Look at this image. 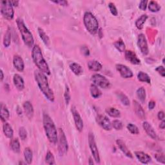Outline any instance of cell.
Instances as JSON below:
<instances>
[{
	"instance_id": "cell-55",
	"label": "cell",
	"mask_w": 165,
	"mask_h": 165,
	"mask_svg": "<svg viewBox=\"0 0 165 165\" xmlns=\"http://www.w3.org/2000/svg\"><path fill=\"white\" fill-rule=\"evenodd\" d=\"M88 164H89L90 165H93V164H94V163H93V160H92V159L91 157H90V158H89Z\"/></svg>"
},
{
	"instance_id": "cell-40",
	"label": "cell",
	"mask_w": 165,
	"mask_h": 165,
	"mask_svg": "<svg viewBox=\"0 0 165 165\" xmlns=\"http://www.w3.org/2000/svg\"><path fill=\"white\" fill-rule=\"evenodd\" d=\"M112 128L115 129L116 130H122L123 128V123L120 120L113 121L112 123Z\"/></svg>"
},
{
	"instance_id": "cell-6",
	"label": "cell",
	"mask_w": 165,
	"mask_h": 165,
	"mask_svg": "<svg viewBox=\"0 0 165 165\" xmlns=\"http://www.w3.org/2000/svg\"><path fill=\"white\" fill-rule=\"evenodd\" d=\"M57 144L59 154L61 156L65 155L68 150V145L65 132L61 128H59L58 130Z\"/></svg>"
},
{
	"instance_id": "cell-7",
	"label": "cell",
	"mask_w": 165,
	"mask_h": 165,
	"mask_svg": "<svg viewBox=\"0 0 165 165\" xmlns=\"http://www.w3.org/2000/svg\"><path fill=\"white\" fill-rule=\"evenodd\" d=\"M1 13L3 17L7 20H12L13 19L14 11L11 1L1 2Z\"/></svg>"
},
{
	"instance_id": "cell-22",
	"label": "cell",
	"mask_w": 165,
	"mask_h": 165,
	"mask_svg": "<svg viewBox=\"0 0 165 165\" xmlns=\"http://www.w3.org/2000/svg\"><path fill=\"white\" fill-rule=\"evenodd\" d=\"M88 68L93 72H99L102 69V65L98 61L96 60H91L88 62Z\"/></svg>"
},
{
	"instance_id": "cell-50",
	"label": "cell",
	"mask_w": 165,
	"mask_h": 165,
	"mask_svg": "<svg viewBox=\"0 0 165 165\" xmlns=\"http://www.w3.org/2000/svg\"><path fill=\"white\" fill-rule=\"evenodd\" d=\"M157 117L159 120H164V113L163 111H160L157 114Z\"/></svg>"
},
{
	"instance_id": "cell-35",
	"label": "cell",
	"mask_w": 165,
	"mask_h": 165,
	"mask_svg": "<svg viewBox=\"0 0 165 165\" xmlns=\"http://www.w3.org/2000/svg\"><path fill=\"white\" fill-rule=\"evenodd\" d=\"M148 9L152 13H157L161 9V6L155 1H150L148 3Z\"/></svg>"
},
{
	"instance_id": "cell-37",
	"label": "cell",
	"mask_w": 165,
	"mask_h": 165,
	"mask_svg": "<svg viewBox=\"0 0 165 165\" xmlns=\"http://www.w3.org/2000/svg\"><path fill=\"white\" fill-rule=\"evenodd\" d=\"M114 46L115 48L118 50L120 52H124L125 51V44L124 43L123 41L122 40H119L116 41L114 43Z\"/></svg>"
},
{
	"instance_id": "cell-29",
	"label": "cell",
	"mask_w": 165,
	"mask_h": 165,
	"mask_svg": "<svg viewBox=\"0 0 165 165\" xmlns=\"http://www.w3.org/2000/svg\"><path fill=\"white\" fill-rule=\"evenodd\" d=\"M148 19V16L146 14L141 15L136 21V26L139 30L143 29V25L145 23L146 21Z\"/></svg>"
},
{
	"instance_id": "cell-44",
	"label": "cell",
	"mask_w": 165,
	"mask_h": 165,
	"mask_svg": "<svg viewBox=\"0 0 165 165\" xmlns=\"http://www.w3.org/2000/svg\"><path fill=\"white\" fill-rule=\"evenodd\" d=\"M156 159L157 160V161L159 162H161L162 164H164L165 163V157H164V156L163 154H155L154 156Z\"/></svg>"
},
{
	"instance_id": "cell-8",
	"label": "cell",
	"mask_w": 165,
	"mask_h": 165,
	"mask_svg": "<svg viewBox=\"0 0 165 165\" xmlns=\"http://www.w3.org/2000/svg\"><path fill=\"white\" fill-rule=\"evenodd\" d=\"M91 81H92L93 84L102 88H107L110 86V82L109 79L99 74L92 75Z\"/></svg>"
},
{
	"instance_id": "cell-48",
	"label": "cell",
	"mask_w": 165,
	"mask_h": 165,
	"mask_svg": "<svg viewBox=\"0 0 165 165\" xmlns=\"http://www.w3.org/2000/svg\"><path fill=\"white\" fill-rule=\"evenodd\" d=\"M52 2L61 6H67L68 4V2L65 1V0H57V1H52Z\"/></svg>"
},
{
	"instance_id": "cell-33",
	"label": "cell",
	"mask_w": 165,
	"mask_h": 165,
	"mask_svg": "<svg viewBox=\"0 0 165 165\" xmlns=\"http://www.w3.org/2000/svg\"><path fill=\"white\" fill-rule=\"evenodd\" d=\"M136 93H137V96L138 98L141 102L143 103L145 101L146 98V90L143 87L139 88L137 90Z\"/></svg>"
},
{
	"instance_id": "cell-32",
	"label": "cell",
	"mask_w": 165,
	"mask_h": 165,
	"mask_svg": "<svg viewBox=\"0 0 165 165\" xmlns=\"http://www.w3.org/2000/svg\"><path fill=\"white\" fill-rule=\"evenodd\" d=\"M106 112L108 114L110 117L114 118H118L121 116V112L119 110H117L113 107H109L106 109Z\"/></svg>"
},
{
	"instance_id": "cell-10",
	"label": "cell",
	"mask_w": 165,
	"mask_h": 165,
	"mask_svg": "<svg viewBox=\"0 0 165 165\" xmlns=\"http://www.w3.org/2000/svg\"><path fill=\"white\" fill-rule=\"evenodd\" d=\"M137 46L141 53L146 56L149 53L148 43L146 37L143 34H140L137 38Z\"/></svg>"
},
{
	"instance_id": "cell-24",
	"label": "cell",
	"mask_w": 165,
	"mask_h": 165,
	"mask_svg": "<svg viewBox=\"0 0 165 165\" xmlns=\"http://www.w3.org/2000/svg\"><path fill=\"white\" fill-rule=\"evenodd\" d=\"M3 131L5 136L8 139H13L14 136V131L9 123L5 122L3 125Z\"/></svg>"
},
{
	"instance_id": "cell-5",
	"label": "cell",
	"mask_w": 165,
	"mask_h": 165,
	"mask_svg": "<svg viewBox=\"0 0 165 165\" xmlns=\"http://www.w3.org/2000/svg\"><path fill=\"white\" fill-rule=\"evenodd\" d=\"M83 23L86 29L92 34H95L99 30V23L96 18L90 12H87L83 16Z\"/></svg>"
},
{
	"instance_id": "cell-28",
	"label": "cell",
	"mask_w": 165,
	"mask_h": 165,
	"mask_svg": "<svg viewBox=\"0 0 165 165\" xmlns=\"http://www.w3.org/2000/svg\"><path fill=\"white\" fill-rule=\"evenodd\" d=\"M23 154H24V157L25 162L30 164L32 162V159H33V153L29 147H27L24 150V152H23Z\"/></svg>"
},
{
	"instance_id": "cell-42",
	"label": "cell",
	"mask_w": 165,
	"mask_h": 165,
	"mask_svg": "<svg viewBox=\"0 0 165 165\" xmlns=\"http://www.w3.org/2000/svg\"><path fill=\"white\" fill-rule=\"evenodd\" d=\"M109 8L110 9V13L112 15L117 16L118 15V11H117V9L115 7V5L113 3H109Z\"/></svg>"
},
{
	"instance_id": "cell-16",
	"label": "cell",
	"mask_w": 165,
	"mask_h": 165,
	"mask_svg": "<svg viewBox=\"0 0 165 165\" xmlns=\"http://www.w3.org/2000/svg\"><path fill=\"white\" fill-rule=\"evenodd\" d=\"M13 64L15 68L19 72H23L25 68V63L22 57L18 55H15L13 58Z\"/></svg>"
},
{
	"instance_id": "cell-4",
	"label": "cell",
	"mask_w": 165,
	"mask_h": 165,
	"mask_svg": "<svg viewBox=\"0 0 165 165\" xmlns=\"http://www.w3.org/2000/svg\"><path fill=\"white\" fill-rule=\"evenodd\" d=\"M16 23L23 42L28 47H33L34 43L33 36L30 31L26 27L24 21L21 18H18L16 19Z\"/></svg>"
},
{
	"instance_id": "cell-11",
	"label": "cell",
	"mask_w": 165,
	"mask_h": 165,
	"mask_svg": "<svg viewBox=\"0 0 165 165\" xmlns=\"http://www.w3.org/2000/svg\"><path fill=\"white\" fill-rule=\"evenodd\" d=\"M96 121L98 125L103 128L104 130L110 131L112 128V123L107 116L103 115H99L96 117Z\"/></svg>"
},
{
	"instance_id": "cell-15",
	"label": "cell",
	"mask_w": 165,
	"mask_h": 165,
	"mask_svg": "<svg viewBox=\"0 0 165 165\" xmlns=\"http://www.w3.org/2000/svg\"><path fill=\"white\" fill-rule=\"evenodd\" d=\"M143 127L148 136H150L152 139L154 140H157L158 139V136L156 131L154 130V128L152 127V126L148 122L145 121L143 124Z\"/></svg>"
},
{
	"instance_id": "cell-38",
	"label": "cell",
	"mask_w": 165,
	"mask_h": 165,
	"mask_svg": "<svg viewBox=\"0 0 165 165\" xmlns=\"http://www.w3.org/2000/svg\"><path fill=\"white\" fill-rule=\"evenodd\" d=\"M45 161H46V164H50V165L56 164L55 159H54V155L52 154V153L51 152L49 151L48 152L46 153V157H45Z\"/></svg>"
},
{
	"instance_id": "cell-27",
	"label": "cell",
	"mask_w": 165,
	"mask_h": 165,
	"mask_svg": "<svg viewBox=\"0 0 165 165\" xmlns=\"http://www.w3.org/2000/svg\"><path fill=\"white\" fill-rule=\"evenodd\" d=\"M10 146L14 152L15 153H19L20 152V143L19 139L18 138L14 139H11L10 143Z\"/></svg>"
},
{
	"instance_id": "cell-9",
	"label": "cell",
	"mask_w": 165,
	"mask_h": 165,
	"mask_svg": "<svg viewBox=\"0 0 165 165\" xmlns=\"http://www.w3.org/2000/svg\"><path fill=\"white\" fill-rule=\"evenodd\" d=\"M88 144L94 160H95V161L97 163H99L100 162L99 153L96 145L95 137H94V136L92 133H90L88 135Z\"/></svg>"
},
{
	"instance_id": "cell-41",
	"label": "cell",
	"mask_w": 165,
	"mask_h": 165,
	"mask_svg": "<svg viewBox=\"0 0 165 165\" xmlns=\"http://www.w3.org/2000/svg\"><path fill=\"white\" fill-rule=\"evenodd\" d=\"M19 136L21 140H25L26 139L27 137V132L26 131V129L24 127H20L19 129Z\"/></svg>"
},
{
	"instance_id": "cell-53",
	"label": "cell",
	"mask_w": 165,
	"mask_h": 165,
	"mask_svg": "<svg viewBox=\"0 0 165 165\" xmlns=\"http://www.w3.org/2000/svg\"><path fill=\"white\" fill-rule=\"evenodd\" d=\"M17 113L18 115H22V111H21V109H19V107H18V109H17Z\"/></svg>"
},
{
	"instance_id": "cell-20",
	"label": "cell",
	"mask_w": 165,
	"mask_h": 165,
	"mask_svg": "<svg viewBox=\"0 0 165 165\" xmlns=\"http://www.w3.org/2000/svg\"><path fill=\"white\" fill-rule=\"evenodd\" d=\"M13 82H14V86L18 90L21 91L24 89L25 82L23 77L19 74H14L13 77Z\"/></svg>"
},
{
	"instance_id": "cell-3",
	"label": "cell",
	"mask_w": 165,
	"mask_h": 165,
	"mask_svg": "<svg viewBox=\"0 0 165 165\" xmlns=\"http://www.w3.org/2000/svg\"><path fill=\"white\" fill-rule=\"evenodd\" d=\"M43 121L44 130L47 138L51 143L56 144L57 143L58 132L53 120L48 114H43Z\"/></svg>"
},
{
	"instance_id": "cell-46",
	"label": "cell",
	"mask_w": 165,
	"mask_h": 165,
	"mask_svg": "<svg viewBox=\"0 0 165 165\" xmlns=\"http://www.w3.org/2000/svg\"><path fill=\"white\" fill-rule=\"evenodd\" d=\"M156 71L162 77L165 76V70L163 66H159L156 68Z\"/></svg>"
},
{
	"instance_id": "cell-23",
	"label": "cell",
	"mask_w": 165,
	"mask_h": 165,
	"mask_svg": "<svg viewBox=\"0 0 165 165\" xmlns=\"http://www.w3.org/2000/svg\"><path fill=\"white\" fill-rule=\"evenodd\" d=\"M134 106L135 111H136L137 115L139 117V118H141V120L145 119V117H146L145 112L143 109L142 108V107L141 106V104L136 101H134Z\"/></svg>"
},
{
	"instance_id": "cell-31",
	"label": "cell",
	"mask_w": 165,
	"mask_h": 165,
	"mask_svg": "<svg viewBox=\"0 0 165 165\" xmlns=\"http://www.w3.org/2000/svg\"><path fill=\"white\" fill-rule=\"evenodd\" d=\"M137 79L140 81L146 82V83H148V84H150V82H151V79H150V76L146 73H145L143 71L139 72V73L137 74Z\"/></svg>"
},
{
	"instance_id": "cell-39",
	"label": "cell",
	"mask_w": 165,
	"mask_h": 165,
	"mask_svg": "<svg viewBox=\"0 0 165 165\" xmlns=\"http://www.w3.org/2000/svg\"><path fill=\"white\" fill-rule=\"evenodd\" d=\"M127 129L128 130V131L132 134L137 135L139 134L138 127L132 123H128L127 125Z\"/></svg>"
},
{
	"instance_id": "cell-2",
	"label": "cell",
	"mask_w": 165,
	"mask_h": 165,
	"mask_svg": "<svg viewBox=\"0 0 165 165\" xmlns=\"http://www.w3.org/2000/svg\"><path fill=\"white\" fill-rule=\"evenodd\" d=\"M32 57L34 64L38 70L46 75H51V70L46 60L43 56L41 49L38 45L33 46L32 49Z\"/></svg>"
},
{
	"instance_id": "cell-49",
	"label": "cell",
	"mask_w": 165,
	"mask_h": 165,
	"mask_svg": "<svg viewBox=\"0 0 165 165\" xmlns=\"http://www.w3.org/2000/svg\"><path fill=\"white\" fill-rule=\"evenodd\" d=\"M156 107V102L154 101H150L148 103V109L150 110H153Z\"/></svg>"
},
{
	"instance_id": "cell-18",
	"label": "cell",
	"mask_w": 165,
	"mask_h": 165,
	"mask_svg": "<svg viewBox=\"0 0 165 165\" xmlns=\"http://www.w3.org/2000/svg\"><path fill=\"white\" fill-rule=\"evenodd\" d=\"M23 110H24V112L27 115L28 118L30 120L33 118L34 117V107L32 104V103L27 101L24 103H23Z\"/></svg>"
},
{
	"instance_id": "cell-12",
	"label": "cell",
	"mask_w": 165,
	"mask_h": 165,
	"mask_svg": "<svg viewBox=\"0 0 165 165\" xmlns=\"http://www.w3.org/2000/svg\"><path fill=\"white\" fill-rule=\"evenodd\" d=\"M71 112L73 115L76 127L79 132H81L82 130V129H83V126H84L83 121H82L80 114H79L75 107H72Z\"/></svg>"
},
{
	"instance_id": "cell-1",
	"label": "cell",
	"mask_w": 165,
	"mask_h": 165,
	"mask_svg": "<svg viewBox=\"0 0 165 165\" xmlns=\"http://www.w3.org/2000/svg\"><path fill=\"white\" fill-rule=\"evenodd\" d=\"M34 78L37 82L38 87L45 98L49 101L54 102L55 99L54 94L52 90L49 87L48 79H47L45 74L38 69L34 71Z\"/></svg>"
},
{
	"instance_id": "cell-34",
	"label": "cell",
	"mask_w": 165,
	"mask_h": 165,
	"mask_svg": "<svg viewBox=\"0 0 165 165\" xmlns=\"http://www.w3.org/2000/svg\"><path fill=\"white\" fill-rule=\"evenodd\" d=\"M11 43V31L8 27L3 38V45L5 47H8Z\"/></svg>"
},
{
	"instance_id": "cell-54",
	"label": "cell",
	"mask_w": 165,
	"mask_h": 165,
	"mask_svg": "<svg viewBox=\"0 0 165 165\" xmlns=\"http://www.w3.org/2000/svg\"><path fill=\"white\" fill-rule=\"evenodd\" d=\"M1 81H2L3 80V78H4V75H3V70L2 69H1Z\"/></svg>"
},
{
	"instance_id": "cell-45",
	"label": "cell",
	"mask_w": 165,
	"mask_h": 165,
	"mask_svg": "<svg viewBox=\"0 0 165 165\" xmlns=\"http://www.w3.org/2000/svg\"><path fill=\"white\" fill-rule=\"evenodd\" d=\"M147 3H148V1H146V0H142V1H141L139 3V8L142 10H145L148 6Z\"/></svg>"
},
{
	"instance_id": "cell-30",
	"label": "cell",
	"mask_w": 165,
	"mask_h": 165,
	"mask_svg": "<svg viewBox=\"0 0 165 165\" xmlns=\"http://www.w3.org/2000/svg\"><path fill=\"white\" fill-rule=\"evenodd\" d=\"M38 30L40 37L41 39V40L43 41V42L44 43V44L46 46H49L50 45V39H49V36H47L45 32V31L41 28H38Z\"/></svg>"
},
{
	"instance_id": "cell-43",
	"label": "cell",
	"mask_w": 165,
	"mask_h": 165,
	"mask_svg": "<svg viewBox=\"0 0 165 165\" xmlns=\"http://www.w3.org/2000/svg\"><path fill=\"white\" fill-rule=\"evenodd\" d=\"M64 97H65V100L67 104H68L70 100V91H69V88L67 86L66 87V89H65V94H64Z\"/></svg>"
},
{
	"instance_id": "cell-36",
	"label": "cell",
	"mask_w": 165,
	"mask_h": 165,
	"mask_svg": "<svg viewBox=\"0 0 165 165\" xmlns=\"http://www.w3.org/2000/svg\"><path fill=\"white\" fill-rule=\"evenodd\" d=\"M116 95H117V98H119V99L121 101V102L124 105H125V106L130 105V100L125 93L119 92L116 93Z\"/></svg>"
},
{
	"instance_id": "cell-47",
	"label": "cell",
	"mask_w": 165,
	"mask_h": 165,
	"mask_svg": "<svg viewBox=\"0 0 165 165\" xmlns=\"http://www.w3.org/2000/svg\"><path fill=\"white\" fill-rule=\"evenodd\" d=\"M81 52L85 56H88L90 55V51L87 46H81Z\"/></svg>"
},
{
	"instance_id": "cell-51",
	"label": "cell",
	"mask_w": 165,
	"mask_h": 165,
	"mask_svg": "<svg viewBox=\"0 0 165 165\" xmlns=\"http://www.w3.org/2000/svg\"><path fill=\"white\" fill-rule=\"evenodd\" d=\"M159 127L161 128V129H164L165 128V121L164 120H162L160 125H159Z\"/></svg>"
},
{
	"instance_id": "cell-13",
	"label": "cell",
	"mask_w": 165,
	"mask_h": 165,
	"mask_svg": "<svg viewBox=\"0 0 165 165\" xmlns=\"http://www.w3.org/2000/svg\"><path fill=\"white\" fill-rule=\"evenodd\" d=\"M116 69L121 75V76L125 79L131 78L133 77V72L127 66L122 64H117L115 65Z\"/></svg>"
},
{
	"instance_id": "cell-19",
	"label": "cell",
	"mask_w": 165,
	"mask_h": 165,
	"mask_svg": "<svg viewBox=\"0 0 165 165\" xmlns=\"http://www.w3.org/2000/svg\"><path fill=\"white\" fill-rule=\"evenodd\" d=\"M116 144L118 146L119 148L121 150V151L123 153V154L128 157L129 158H133V155L131 153V152L128 150V148H127L126 145H125V143L123 142V141L121 139H117L116 141Z\"/></svg>"
},
{
	"instance_id": "cell-25",
	"label": "cell",
	"mask_w": 165,
	"mask_h": 165,
	"mask_svg": "<svg viewBox=\"0 0 165 165\" xmlns=\"http://www.w3.org/2000/svg\"><path fill=\"white\" fill-rule=\"evenodd\" d=\"M70 68L72 70V72L76 76H80L83 73V69L82 67L76 63H72L70 65Z\"/></svg>"
},
{
	"instance_id": "cell-52",
	"label": "cell",
	"mask_w": 165,
	"mask_h": 165,
	"mask_svg": "<svg viewBox=\"0 0 165 165\" xmlns=\"http://www.w3.org/2000/svg\"><path fill=\"white\" fill-rule=\"evenodd\" d=\"M11 3H12V4H13V5L14 7H18V4H19L18 1H11Z\"/></svg>"
},
{
	"instance_id": "cell-26",
	"label": "cell",
	"mask_w": 165,
	"mask_h": 165,
	"mask_svg": "<svg viewBox=\"0 0 165 165\" xmlns=\"http://www.w3.org/2000/svg\"><path fill=\"white\" fill-rule=\"evenodd\" d=\"M90 94H91L92 97L93 98H95V99L99 98L102 94V92L100 90V89L99 88V87L94 84L91 85L90 88Z\"/></svg>"
},
{
	"instance_id": "cell-17",
	"label": "cell",
	"mask_w": 165,
	"mask_h": 165,
	"mask_svg": "<svg viewBox=\"0 0 165 165\" xmlns=\"http://www.w3.org/2000/svg\"><path fill=\"white\" fill-rule=\"evenodd\" d=\"M135 156L141 163L145 164H148L152 161L151 157L143 152H140V151L135 152Z\"/></svg>"
},
{
	"instance_id": "cell-14",
	"label": "cell",
	"mask_w": 165,
	"mask_h": 165,
	"mask_svg": "<svg viewBox=\"0 0 165 165\" xmlns=\"http://www.w3.org/2000/svg\"><path fill=\"white\" fill-rule=\"evenodd\" d=\"M125 56L126 60L133 65H139L141 63V60L138 58L136 54L132 51H126Z\"/></svg>"
},
{
	"instance_id": "cell-21",
	"label": "cell",
	"mask_w": 165,
	"mask_h": 165,
	"mask_svg": "<svg viewBox=\"0 0 165 165\" xmlns=\"http://www.w3.org/2000/svg\"><path fill=\"white\" fill-rule=\"evenodd\" d=\"M0 117H1L2 121L3 122H6L10 117V112L6 105L3 103H2L0 105Z\"/></svg>"
}]
</instances>
